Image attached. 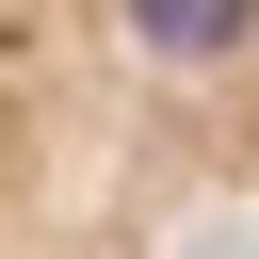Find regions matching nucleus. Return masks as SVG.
I'll list each match as a JSON object with an SVG mask.
<instances>
[{
  "instance_id": "f257e3e1",
  "label": "nucleus",
  "mask_w": 259,
  "mask_h": 259,
  "mask_svg": "<svg viewBox=\"0 0 259 259\" xmlns=\"http://www.w3.org/2000/svg\"><path fill=\"white\" fill-rule=\"evenodd\" d=\"M259 194V0H0V259H178Z\"/></svg>"
}]
</instances>
